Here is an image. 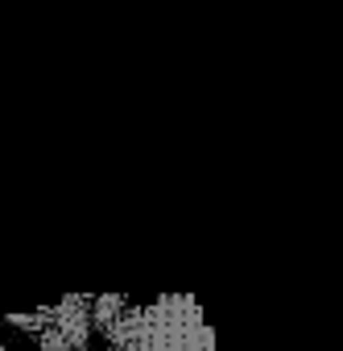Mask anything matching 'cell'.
<instances>
[{
    "label": "cell",
    "mask_w": 343,
    "mask_h": 351,
    "mask_svg": "<svg viewBox=\"0 0 343 351\" xmlns=\"http://www.w3.org/2000/svg\"><path fill=\"white\" fill-rule=\"evenodd\" d=\"M0 351H13V347H9V343H5V339H0Z\"/></svg>",
    "instance_id": "3957f363"
},
{
    "label": "cell",
    "mask_w": 343,
    "mask_h": 351,
    "mask_svg": "<svg viewBox=\"0 0 343 351\" xmlns=\"http://www.w3.org/2000/svg\"><path fill=\"white\" fill-rule=\"evenodd\" d=\"M9 326L25 330L38 351H87L91 343V298L87 293H71L58 306H46L38 314H9Z\"/></svg>",
    "instance_id": "7a4b0ae2"
},
{
    "label": "cell",
    "mask_w": 343,
    "mask_h": 351,
    "mask_svg": "<svg viewBox=\"0 0 343 351\" xmlns=\"http://www.w3.org/2000/svg\"><path fill=\"white\" fill-rule=\"evenodd\" d=\"M91 326L108 351H215V330L191 293H161L132 302L128 293L91 298Z\"/></svg>",
    "instance_id": "6da1fadb"
}]
</instances>
